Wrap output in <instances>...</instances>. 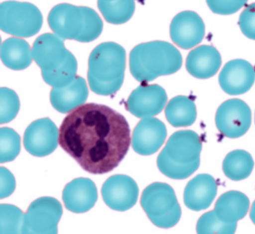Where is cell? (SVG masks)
I'll list each match as a JSON object with an SVG mask.
<instances>
[{"label": "cell", "mask_w": 255, "mask_h": 234, "mask_svg": "<svg viewBox=\"0 0 255 234\" xmlns=\"http://www.w3.org/2000/svg\"><path fill=\"white\" fill-rule=\"evenodd\" d=\"M255 81V70L247 60L233 59L225 64L219 76V83L224 92L232 96L246 93Z\"/></svg>", "instance_id": "cell-13"}, {"label": "cell", "mask_w": 255, "mask_h": 234, "mask_svg": "<svg viewBox=\"0 0 255 234\" xmlns=\"http://www.w3.org/2000/svg\"><path fill=\"white\" fill-rule=\"evenodd\" d=\"M250 207V200L243 193L230 191L224 193L217 200L214 211L222 221L235 224L243 219Z\"/></svg>", "instance_id": "cell-20"}, {"label": "cell", "mask_w": 255, "mask_h": 234, "mask_svg": "<svg viewBox=\"0 0 255 234\" xmlns=\"http://www.w3.org/2000/svg\"><path fill=\"white\" fill-rule=\"evenodd\" d=\"M239 25L245 36L255 40V2L249 4L242 12Z\"/></svg>", "instance_id": "cell-29"}, {"label": "cell", "mask_w": 255, "mask_h": 234, "mask_svg": "<svg viewBox=\"0 0 255 234\" xmlns=\"http://www.w3.org/2000/svg\"><path fill=\"white\" fill-rule=\"evenodd\" d=\"M102 0L106 1H112L115 0Z\"/></svg>", "instance_id": "cell-34"}, {"label": "cell", "mask_w": 255, "mask_h": 234, "mask_svg": "<svg viewBox=\"0 0 255 234\" xmlns=\"http://www.w3.org/2000/svg\"><path fill=\"white\" fill-rule=\"evenodd\" d=\"M101 193L103 200L110 208L125 211L136 203L138 188L135 181L129 176L115 175L105 182Z\"/></svg>", "instance_id": "cell-10"}, {"label": "cell", "mask_w": 255, "mask_h": 234, "mask_svg": "<svg viewBox=\"0 0 255 234\" xmlns=\"http://www.w3.org/2000/svg\"><path fill=\"white\" fill-rule=\"evenodd\" d=\"M237 223L229 224L221 220L214 210L204 214L198 220L196 226L198 234H232L236 230Z\"/></svg>", "instance_id": "cell-25"}, {"label": "cell", "mask_w": 255, "mask_h": 234, "mask_svg": "<svg viewBox=\"0 0 255 234\" xmlns=\"http://www.w3.org/2000/svg\"><path fill=\"white\" fill-rule=\"evenodd\" d=\"M250 217L252 222L255 225V200L252 205L250 210Z\"/></svg>", "instance_id": "cell-32"}, {"label": "cell", "mask_w": 255, "mask_h": 234, "mask_svg": "<svg viewBox=\"0 0 255 234\" xmlns=\"http://www.w3.org/2000/svg\"><path fill=\"white\" fill-rule=\"evenodd\" d=\"M1 186L0 198L10 195L15 188L14 178L11 173L6 168H0Z\"/></svg>", "instance_id": "cell-31"}, {"label": "cell", "mask_w": 255, "mask_h": 234, "mask_svg": "<svg viewBox=\"0 0 255 234\" xmlns=\"http://www.w3.org/2000/svg\"><path fill=\"white\" fill-rule=\"evenodd\" d=\"M202 143L199 135L191 130L172 134L159 153L157 165L160 171L174 179H184L200 165Z\"/></svg>", "instance_id": "cell-3"}, {"label": "cell", "mask_w": 255, "mask_h": 234, "mask_svg": "<svg viewBox=\"0 0 255 234\" xmlns=\"http://www.w3.org/2000/svg\"><path fill=\"white\" fill-rule=\"evenodd\" d=\"M98 6L105 20L113 24H121L128 21L135 10L134 0H98Z\"/></svg>", "instance_id": "cell-23"}, {"label": "cell", "mask_w": 255, "mask_h": 234, "mask_svg": "<svg viewBox=\"0 0 255 234\" xmlns=\"http://www.w3.org/2000/svg\"><path fill=\"white\" fill-rule=\"evenodd\" d=\"M221 63L222 58L219 51L212 46L203 45L189 52L186 58V68L193 77L205 79L215 75Z\"/></svg>", "instance_id": "cell-18"}, {"label": "cell", "mask_w": 255, "mask_h": 234, "mask_svg": "<svg viewBox=\"0 0 255 234\" xmlns=\"http://www.w3.org/2000/svg\"><path fill=\"white\" fill-rule=\"evenodd\" d=\"M126 59L125 49L115 42L102 43L95 48L90 56L89 69L94 68L92 89L95 93L109 95L119 90L125 77Z\"/></svg>", "instance_id": "cell-4"}, {"label": "cell", "mask_w": 255, "mask_h": 234, "mask_svg": "<svg viewBox=\"0 0 255 234\" xmlns=\"http://www.w3.org/2000/svg\"><path fill=\"white\" fill-rule=\"evenodd\" d=\"M205 33L202 18L196 12L185 10L177 14L170 25V35L179 47L188 49L199 44Z\"/></svg>", "instance_id": "cell-11"}, {"label": "cell", "mask_w": 255, "mask_h": 234, "mask_svg": "<svg viewBox=\"0 0 255 234\" xmlns=\"http://www.w3.org/2000/svg\"><path fill=\"white\" fill-rule=\"evenodd\" d=\"M31 54L39 64H64L74 58L56 34L44 33L35 41Z\"/></svg>", "instance_id": "cell-19"}, {"label": "cell", "mask_w": 255, "mask_h": 234, "mask_svg": "<svg viewBox=\"0 0 255 234\" xmlns=\"http://www.w3.org/2000/svg\"><path fill=\"white\" fill-rule=\"evenodd\" d=\"M129 62L134 78L146 82L175 73L182 65V58L179 51L171 43L155 40L135 46L130 52Z\"/></svg>", "instance_id": "cell-2"}, {"label": "cell", "mask_w": 255, "mask_h": 234, "mask_svg": "<svg viewBox=\"0 0 255 234\" xmlns=\"http://www.w3.org/2000/svg\"><path fill=\"white\" fill-rule=\"evenodd\" d=\"M22 212L12 205H0V234L17 233L23 221Z\"/></svg>", "instance_id": "cell-28"}, {"label": "cell", "mask_w": 255, "mask_h": 234, "mask_svg": "<svg viewBox=\"0 0 255 234\" xmlns=\"http://www.w3.org/2000/svg\"><path fill=\"white\" fill-rule=\"evenodd\" d=\"M140 204L149 220L158 227H172L181 217L174 190L166 183L155 182L148 185L142 192Z\"/></svg>", "instance_id": "cell-5"}, {"label": "cell", "mask_w": 255, "mask_h": 234, "mask_svg": "<svg viewBox=\"0 0 255 234\" xmlns=\"http://www.w3.org/2000/svg\"><path fill=\"white\" fill-rule=\"evenodd\" d=\"M51 30L62 39L77 40L84 27L81 6L67 3L56 5L48 16Z\"/></svg>", "instance_id": "cell-12"}, {"label": "cell", "mask_w": 255, "mask_h": 234, "mask_svg": "<svg viewBox=\"0 0 255 234\" xmlns=\"http://www.w3.org/2000/svg\"><path fill=\"white\" fill-rule=\"evenodd\" d=\"M42 23L41 11L31 3L7 0L0 4V28L5 33L29 37L38 32Z\"/></svg>", "instance_id": "cell-6"}, {"label": "cell", "mask_w": 255, "mask_h": 234, "mask_svg": "<svg viewBox=\"0 0 255 234\" xmlns=\"http://www.w3.org/2000/svg\"><path fill=\"white\" fill-rule=\"evenodd\" d=\"M58 131L49 118H43L31 123L26 129L23 144L25 149L33 156L42 157L52 153L57 146Z\"/></svg>", "instance_id": "cell-14"}, {"label": "cell", "mask_w": 255, "mask_h": 234, "mask_svg": "<svg viewBox=\"0 0 255 234\" xmlns=\"http://www.w3.org/2000/svg\"><path fill=\"white\" fill-rule=\"evenodd\" d=\"M210 10L220 15H229L237 12L245 3L232 0H206Z\"/></svg>", "instance_id": "cell-30"}, {"label": "cell", "mask_w": 255, "mask_h": 234, "mask_svg": "<svg viewBox=\"0 0 255 234\" xmlns=\"http://www.w3.org/2000/svg\"></svg>", "instance_id": "cell-35"}, {"label": "cell", "mask_w": 255, "mask_h": 234, "mask_svg": "<svg viewBox=\"0 0 255 234\" xmlns=\"http://www.w3.org/2000/svg\"><path fill=\"white\" fill-rule=\"evenodd\" d=\"M61 148L86 171L108 173L127 154L130 129L125 117L104 105L87 103L71 111L59 131Z\"/></svg>", "instance_id": "cell-1"}, {"label": "cell", "mask_w": 255, "mask_h": 234, "mask_svg": "<svg viewBox=\"0 0 255 234\" xmlns=\"http://www.w3.org/2000/svg\"><path fill=\"white\" fill-rule=\"evenodd\" d=\"M235 1L243 2L246 4V3L248 1V0H232Z\"/></svg>", "instance_id": "cell-33"}, {"label": "cell", "mask_w": 255, "mask_h": 234, "mask_svg": "<svg viewBox=\"0 0 255 234\" xmlns=\"http://www.w3.org/2000/svg\"><path fill=\"white\" fill-rule=\"evenodd\" d=\"M166 135V126L160 120L152 117L143 118L134 129L132 147L139 154L151 155L160 148Z\"/></svg>", "instance_id": "cell-15"}, {"label": "cell", "mask_w": 255, "mask_h": 234, "mask_svg": "<svg viewBox=\"0 0 255 234\" xmlns=\"http://www.w3.org/2000/svg\"><path fill=\"white\" fill-rule=\"evenodd\" d=\"M97 197L94 183L86 178L75 179L68 183L62 195L66 208L77 213L90 210L94 205Z\"/></svg>", "instance_id": "cell-16"}, {"label": "cell", "mask_w": 255, "mask_h": 234, "mask_svg": "<svg viewBox=\"0 0 255 234\" xmlns=\"http://www.w3.org/2000/svg\"><path fill=\"white\" fill-rule=\"evenodd\" d=\"M217 193V184L208 174H200L187 183L184 192V202L189 209L199 211L208 208Z\"/></svg>", "instance_id": "cell-17"}, {"label": "cell", "mask_w": 255, "mask_h": 234, "mask_svg": "<svg viewBox=\"0 0 255 234\" xmlns=\"http://www.w3.org/2000/svg\"><path fill=\"white\" fill-rule=\"evenodd\" d=\"M84 15V27L77 41L87 42L96 39L101 33L103 23L99 14L92 8L81 6Z\"/></svg>", "instance_id": "cell-26"}, {"label": "cell", "mask_w": 255, "mask_h": 234, "mask_svg": "<svg viewBox=\"0 0 255 234\" xmlns=\"http://www.w3.org/2000/svg\"><path fill=\"white\" fill-rule=\"evenodd\" d=\"M165 114L168 121L174 127L189 126L196 118V106L188 97L178 96L168 102Z\"/></svg>", "instance_id": "cell-21"}, {"label": "cell", "mask_w": 255, "mask_h": 234, "mask_svg": "<svg viewBox=\"0 0 255 234\" xmlns=\"http://www.w3.org/2000/svg\"><path fill=\"white\" fill-rule=\"evenodd\" d=\"M255 165L254 159L248 152L236 149L230 152L223 162L224 174L230 179L240 181L251 174Z\"/></svg>", "instance_id": "cell-22"}, {"label": "cell", "mask_w": 255, "mask_h": 234, "mask_svg": "<svg viewBox=\"0 0 255 234\" xmlns=\"http://www.w3.org/2000/svg\"><path fill=\"white\" fill-rule=\"evenodd\" d=\"M20 138L13 129L9 128L0 129L1 163L13 160L20 151Z\"/></svg>", "instance_id": "cell-27"}, {"label": "cell", "mask_w": 255, "mask_h": 234, "mask_svg": "<svg viewBox=\"0 0 255 234\" xmlns=\"http://www.w3.org/2000/svg\"><path fill=\"white\" fill-rule=\"evenodd\" d=\"M252 113L248 105L239 99L224 102L218 108L215 122L225 136L236 138L244 135L251 124Z\"/></svg>", "instance_id": "cell-8"}, {"label": "cell", "mask_w": 255, "mask_h": 234, "mask_svg": "<svg viewBox=\"0 0 255 234\" xmlns=\"http://www.w3.org/2000/svg\"><path fill=\"white\" fill-rule=\"evenodd\" d=\"M62 207L55 199L42 197L30 205L23 216V233H56Z\"/></svg>", "instance_id": "cell-7"}, {"label": "cell", "mask_w": 255, "mask_h": 234, "mask_svg": "<svg viewBox=\"0 0 255 234\" xmlns=\"http://www.w3.org/2000/svg\"><path fill=\"white\" fill-rule=\"evenodd\" d=\"M2 61L7 66L12 64H23L27 66L31 62L28 43L23 39L11 37L5 40L1 46Z\"/></svg>", "instance_id": "cell-24"}, {"label": "cell", "mask_w": 255, "mask_h": 234, "mask_svg": "<svg viewBox=\"0 0 255 234\" xmlns=\"http://www.w3.org/2000/svg\"><path fill=\"white\" fill-rule=\"evenodd\" d=\"M167 100L166 92L159 85L142 84L131 93L126 102V108L137 117H151L162 111Z\"/></svg>", "instance_id": "cell-9"}]
</instances>
